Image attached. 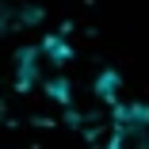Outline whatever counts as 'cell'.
Segmentation results:
<instances>
[{
    "mask_svg": "<svg viewBox=\"0 0 149 149\" xmlns=\"http://www.w3.org/2000/svg\"><path fill=\"white\" fill-rule=\"evenodd\" d=\"M111 149H149V111H111Z\"/></svg>",
    "mask_w": 149,
    "mask_h": 149,
    "instance_id": "cell-1",
    "label": "cell"
}]
</instances>
